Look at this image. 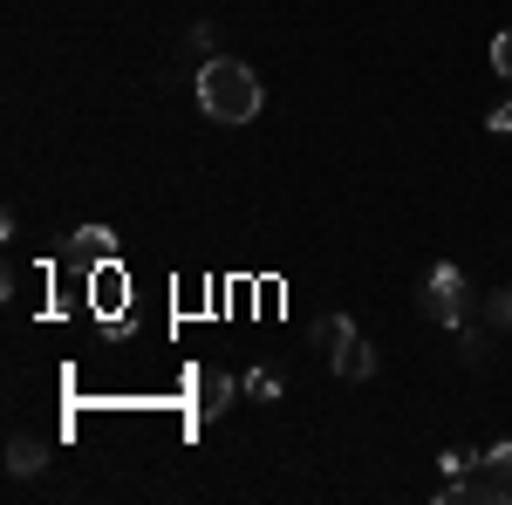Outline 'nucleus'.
I'll return each instance as SVG.
<instances>
[{"mask_svg": "<svg viewBox=\"0 0 512 505\" xmlns=\"http://www.w3.org/2000/svg\"><path fill=\"white\" fill-rule=\"evenodd\" d=\"M89 294H96V308H103V314L123 301V267H117V260H110V267H89Z\"/></svg>", "mask_w": 512, "mask_h": 505, "instance_id": "6e6552de", "label": "nucleus"}, {"mask_svg": "<svg viewBox=\"0 0 512 505\" xmlns=\"http://www.w3.org/2000/svg\"><path fill=\"white\" fill-rule=\"evenodd\" d=\"M246 396H260V403H267V396H280V383L267 376V369H253V376H246Z\"/></svg>", "mask_w": 512, "mask_h": 505, "instance_id": "f8f14e48", "label": "nucleus"}, {"mask_svg": "<svg viewBox=\"0 0 512 505\" xmlns=\"http://www.w3.org/2000/svg\"><path fill=\"white\" fill-rule=\"evenodd\" d=\"M328 369H335L342 383H369V376H376V349H369V342L355 335V342H342V355H335Z\"/></svg>", "mask_w": 512, "mask_h": 505, "instance_id": "39448f33", "label": "nucleus"}, {"mask_svg": "<svg viewBox=\"0 0 512 505\" xmlns=\"http://www.w3.org/2000/svg\"><path fill=\"white\" fill-rule=\"evenodd\" d=\"M260 76L233 62V55H205V69H198V110L212 123H253L260 117Z\"/></svg>", "mask_w": 512, "mask_h": 505, "instance_id": "f257e3e1", "label": "nucleus"}, {"mask_svg": "<svg viewBox=\"0 0 512 505\" xmlns=\"http://www.w3.org/2000/svg\"><path fill=\"white\" fill-rule=\"evenodd\" d=\"M192 396H198V410H205V417H219V410L233 403V376H226V369H198Z\"/></svg>", "mask_w": 512, "mask_h": 505, "instance_id": "423d86ee", "label": "nucleus"}, {"mask_svg": "<svg viewBox=\"0 0 512 505\" xmlns=\"http://www.w3.org/2000/svg\"><path fill=\"white\" fill-rule=\"evenodd\" d=\"M69 260H76V267H110V260H117V233H110V226H76V233H69Z\"/></svg>", "mask_w": 512, "mask_h": 505, "instance_id": "20e7f679", "label": "nucleus"}, {"mask_svg": "<svg viewBox=\"0 0 512 505\" xmlns=\"http://www.w3.org/2000/svg\"><path fill=\"white\" fill-rule=\"evenodd\" d=\"M41 465H48V451H41L35 437H14V444H7V471H14V478H35Z\"/></svg>", "mask_w": 512, "mask_h": 505, "instance_id": "1a4fd4ad", "label": "nucleus"}, {"mask_svg": "<svg viewBox=\"0 0 512 505\" xmlns=\"http://www.w3.org/2000/svg\"><path fill=\"white\" fill-rule=\"evenodd\" d=\"M485 321H492V328H512V287L485 294Z\"/></svg>", "mask_w": 512, "mask_h": 505, "instance_id": "9d476101", "label": "nucleus"}, {"mask_svg": "<svg viewBox=\"0 0 512 505\" xmlns=\"http://www.w3.org/2000/svg\"><path fill=\"white\" fill-rule=\"evenodd\" d=\"M417 308H424V321H437V328H465V314H472V287H465V273H458V267H431V273H424Z\"/></svg>", "mask_w": 512, "mask_h": 505, "instance_id": "f03ea898", "label": "nucleus"}, {"mask_svg": "<svg viewBox=\"0 0 512 505\" xmlns=\"http://www.w3.org/2000/svg\"><path fill=\"white\" fill-rule=\"evenodd\" d=\"M465 499L512 505V437H499L485 458H472V471H465Z\"/></svg>", "mask_w": 512, "mask_h": 505, "instance_id": "7ed1b4c3", "label": "nucleus"}, {"mask_svg": "<svg viewBox=\"0 0 512 505\" xmlns=\"http://www.w3.org/2000/svg\"><path fill=\"white\" fill-rule=\"evenodd\" d=\"M342 342H355V321H349V314H321V321H315V355H328V362H335V355H342Z\"/></svg>", "mask_w": 512, "mask_h": 505, "instance_id": "0eeeda50", "label": "nucleus"}, {"mask_svg": "<svg viewBox=\"0 0 512 505\" xmlns=\"http://www.w3.org/2000/svg\"><path fill=\"white\" fill-rule=\"evenodd\" d=\"M485 123H492V137H512V103H499V110H492Z\"/></svg>", "mask_w": 512, "mask_h": 505, "instance_id": "ddd939ff", "label": "nucleus"}, {"mask_svg": "<svg viewBox=\"0 0 512 505\" xmlns=\"http://www.w3.org/2000/svg\"><path fill=\"white\" fill-rule=\"evenodd\" d=\"M492 76H506V82H512V28L492 41Z\"/></svg>", "mask_w": 512, "mask_h": 505, "instance_id": "9b49d317", "label": "nucleus"}]
</instances>
